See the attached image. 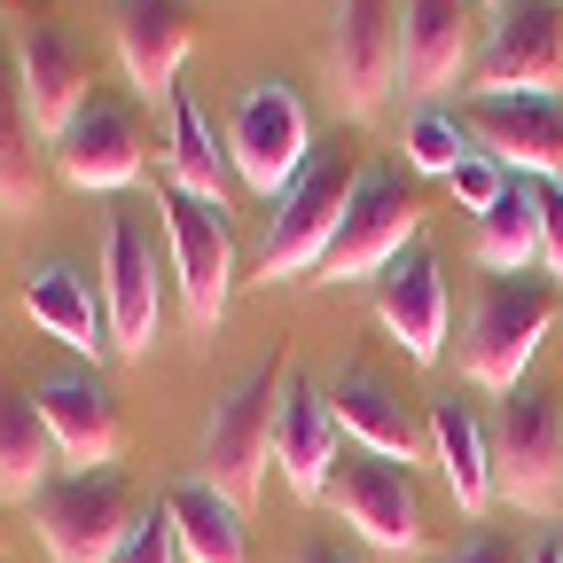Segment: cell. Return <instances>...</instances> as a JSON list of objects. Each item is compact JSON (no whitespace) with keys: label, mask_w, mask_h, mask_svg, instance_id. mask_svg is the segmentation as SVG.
Segmentation results:
<instances>
[{"label":"cell","mask_w":563,"mask_h":563,"mask_svg":"<svg viewBox=\"0 0 563 563\" xmlns=\"http://www.w3.org/2000/svg\"><path fill=\"white\" fill-rule=\"evenodd\" d=\"M555 313H563L555 274H485L470 329H462V376L485 391H517L540 336L555 329Z\"/></svg>","instance_id":"obj_1"},{"label":"cell","mask_w":563,"mask_h":563,"mask_svg":"<svg viewBox=\"0 0 563 563\" xmlns=\"http://www.w3.org/2000/svg\"><path fill=\"white\" fill-rule=\"evenodd\" d=\"M290 376H298V361H290V352H274V361H258L220 407H211V422H203V485H220L235 509L258 501V477L274 462V415H282Z\"/></svg>","instance_id":"obj_2"},{"label":"cell","mask_w":563,"mask_h":563,"mask_svg":"<svg viewBox=\"0 0 563 563\" xmlns=\"http://www.w3.org/2000/svg\"><path fill=\"white\" fill-rule=\"evenodd\" d=\"M493 493L525 517L563 509V407L540 384L501 391V415H493Z\"/></svg>","instance_id":"obj_3"},{"label":"cell","mask_w":563,"mask_h":563,"mask_svg":"<svg viewBox=\"0 0 563 563\" xmlns=\"http://www.w3.org/2000/svg\"><path fill=\"white\" fill-rule=\"evenodd\" d=\"M133 517H141V501L118 470H70L32 501V532L55 563H110L118 540L133 532Z\"/></svg>","instance_id":"obj_4"},{"label":"cell","mask_w":563,"mask_h":563,"mask_svg":"<svg viewBox=\"0 0 563 563\" xmlns=\"http://www.w3.org/2000/svg\"><path fill=\"white\" fill-rule=\"evenodd\" d=\"M321 501L336 509V525H352L376 555H415L422 548V493L407 477V462L391 454H368V446H344Z\"/></svg>","instance_id":"obj_5"},{"label":"cell","mask_w":563,"mask_h":563,"mask_svg":"<svg viewBox=\"0 0 563 563\" xmlns=\"http://www.w3.org/2000/svg\"><path fill=\"white\" fill-rule=\"evenodd\" d=\"M306 150H313L306 102L282 79H251L235 95V118H228V165H235V180L258 188V196H290L298 173H306Z\"/></svg>","instance_id":"obj_6"},{"label":"cell","mask_w":563,"mask_h":563,"mask_svg":"<svg viewBox=\"0 0 563 563\" xmlns=\"http://www.w3.org/2000/svg\"><path fill=\"white\" fill-rule=\"evenodd\" d=\"M352 188H361V165L352 157H329V165H306L298 188L274 203V220H266V243H258V274L266 282H298L306 266L329 258L336 228H344V203Z\"/></svg>","instance_id":"obj_7"},{"label":"cell","mask_w":563,"mask_h":563,"mask_svg":"<svg viewBox=\"0 0 563 563\" xmlns=\"http://www.w3.org/2000/svg\"><path fill=\"white\" fill-rule=\"evenodd\" d=\"M415 228H422V196L407 188V173H399V165H361V188H352V203H344V228H336L321 274H329V282L384 274V266L415 243Z\"/></svg>","instance_id":"obj_8"},{"label":"cell","mask_w":563,"mask_h":563,"mask_svg":"<svg viewBox=\"0 0 563 563\" xmlns=\"http://www.w3.org/2000/svg\"><path fill=\"white\" fill-rule=\"evenodd\" d=\"M165 243H173V282H180V306L196 329H220L228 298H235V235H228V211L211 196L165 188Z\"/></svg>","instance_id":"obj_9"},{"label":"cell","mask_w":563,"mask_h":563,"mask_svg":"<svg viewBox=\"0 0 563 563\" xmlns=\"http://www.w3.org/2000/svg\"><path fill=\"white\" fill-rule=\"evenodd\" d=\"M399 79V0H336L329 9V102L368 118Z\"/></svg>","instance_id":"obj_10"},{"label":"cell","mask_w":563,"mask_h":563,"mask_svg":"<svg viewBox=\"0 0 563 563\" xmlns=\"http://www.w3.org/2000/svg\"><path fill=\"white\" fill-rule=\"evenodd\" d=\"M477 95H563V0H501L493 9Z\"/></svg>","instance_id":"obj_11"},{"label":"cell","mask_w":563,"mask_h":563,"mask_svg":"<svg viewBox=\"0 0 563 563\" xmlns=\"http://www.w3.org/2000/svg\"><path fill=\"white\" fill-rule=\"evenodd\" d=\"M462 133L525 180H563V95H470Z\"/></svg>","instance_id":"obj_12"},{"label":"cell","mask_w":563,"mask_h":563,"mask_svg":"<svg viewBox=\"0 0 563 563\" xmlns=\"http://www.w3.org/2000/svg\"><path fill=\"white\" fill-rule=\"evenodd\" d=\"M485 9L477 0H399V87L407 95H439L470 79L485 55Z\"/></svg>","instance_id":"obj_13"},{"label":"cell","mask_w":563,"mask_h":563,"mask_svg":"<svg viewBox=\"0 0 563 563\" xmlns=\"http://www.w3.org/2000/svg\"><path fill=\"white\" fill-rule=\"evenodd\" d=\"M16 79H24V110L32 125L55 141L70 118H79V102L95 95V63H87V40L55 24V16H24L16 24Z\"/></svg>","instance_id":"obj_14"},{"label":"cell","mask_w":563,"mask_h":563,"mask_svg":"<svg viewBox=\"0 0 563 563\" xmlns=\"http://www.w3.org/2000/svg\"><path fill=\"white\" fill-rule=\"evenodd\" d=\"M141 157H150V141H141L133 102H118L102 87L79 102V118L55 133V173L70 188H125V180H141Z\"/></svg>","instance_id":"obj_15"},{"label":"cell","mask_w":563,"mask_h":563,"mask_svg":"<svg viewBox=\"0 0 563 563\" xmlns=\"http://www.w3.org/2000/svg\"><path fill=\"white\" fill-rule=\"evenodd\" d=\"M110 40H118V63H125L133 95H150V102H173L180 95V63L196 47L188 0H118Z\"/></svg>","instance_id":"obj_16"},{"label":"cell","mask_w":563,"mask_h":563,"mask_svg":"<svg viewBox=\"0 0 563 563\" xmlns=\"http://www.w3.org/2000/svg\"><path fill=\"white\" fill-rule=\"evenodd\" d=\"M102 306H110V344L118 352H150L157 344V258H150V235H141L133 211H110L102 228Z\"/></svg>","instance_id":"obj_17"},{"label":"cell","mask_w":563,"mask_h":563,"mask_svg":"<svg viewBox=\"0 0 563 563\" xmlns=\"http://www.w3.org/2000/svg\"><path fill=\"white\" fill-rule=\"evenodd\" d=\"M376 321H384V336L407 352V361H439L446 352V274H439V258L422 243H407L376 274Z\"/></svg>","instance_id":"obj_18"},{"label":"cell","mask_w":563,"mask_h":563,"mask_svg":"<svg viewBox=\"0 0 563 563\" xmlns=\"http://www.w3.org/2000/svg\"><path fill=\"white\" fill-rule=\"evenodd\" d=\"M24 313H32L55 344L87 352V368L102 361V352H118V344H110V306H102V290H87V274L70 266V258H40V266L24 274Z\"/></svg>","instance_id":"obj_19"},{"label":"cell","mask_w":563,"mask_h":563,"mask_svg":"<svg viewBox=\"0 0 563 563\" xmlns=\"http://www.w3.org/2000/svg\"><path fill=\"white\" fill-rule=\"evenodd\" d=\"M336 431H344V422H336L329 391H313L306 376H290L282 415H274V470L290 477V493H313V501H321V485H329V470H336V454H344Z\"/></svg>","instance_id":"obj_20"},{"label":"cell","mask_w":563,"mask_h":563,"mask_svg":"<svg viewBox=\"0 0 563 563\" xmlns=\"http://www.w3.org/2000/svg\"><path fill=\"white\" fill-rule=\"evenodd\" d=\"M40 415H47L63 462H79V470H110L118 446H125L118 399H110L95 376H47V384H40Z\"/></svg>","instance_id":"obj_21"},{"label":"cell","mask_w":563,"mask_h":563,"mask_svg":"<svg viewBox=\"0 0 563 563\" xmlns=\"http://www.w3.org/2000/svg\"><path fill=\"white\" fill-rule=\"evenodd\" d=\"M47 173H55V141L32 125L16 55H9L0 63V220H32L47 196Z\"/></svg>","instance_id":"obj_22"},{"label":"cell","mask_w":563,"mask_h":563,"mask_svg":"<svg viewBox=\"0 0 563 563\" xmlns=\"http://www.w3.org/2000/svg\"><path fill=\"white\" fill-rule=\"evenodd\" d=\"M431 454H439V470L454 485V509L485 517V501H493V431L462 399H431Z\"/></svg>","instance_id":"obj_23"},{"label":"cell","mask_w":563,"mask_h":563,"mask_svg":"<svg viewBox=\"0 0 563 563\" xmlns=\"http://www.w3.org/2000/svg\"><path fill=\"white\" fill-rule=\"evenodd\" d=\"M55 462H63V446L47 431L40 399L0 391V501H40L55 485Z\"/></svg>","instance_id":"obj_24"},{"label":"cell","mask_w":563,"mask_h":563,"mask_svg":"<svg viewBox=\"0 0 563 563\" xmlns=\"http://www.w3.org/2000/svg\"><path fill=\"white\" fill-rule=\"evenodd\" d=\"M165 509H173V532H180V555L188 563H251V532H243V509L228 501L220 485H173L165 493Z\"/></svg>","instance_id":"obj_25"},{"label":"cell","mask_w":563,"mask_h":563,"mask_svg":"<svg viewBox=\"0 0 563 563\" xmlns=\"http://www.w3.org/2000/svg\"><path fill=\"white\" fill-rule=\"evenodd\" d=\"M336 422L352 431V446H368V454H391V462H407L415 454V422H407V407H399V391L384 384V376H368V368H344V384H336Z\"/></svg>","instance_id":"obj_26"},{"label":"cell","mask_w":563,"mask_h":563,"mask_svg":"<svg viewBox=\"0 0 563 563\" xmlns=\"http://www.w3.org/2000/svg\"><path fill=\"white\" fill-rule=\"evenodd\" d=\"M165 165H173V188L228 203V180H235L228 141H211V125H203V110H196L188 95H173V102H165Z\"/></svg>","instance_id":"obj_27"},{"label":"cell","mask_w":563,"mask_h":563,"mask_svg":"<svg viewBox=\"0 0 563 563\" xmlns=\"http://www.w3.org/2000/svg\"><path fill=\"white\" fill-rule=\"evenodd\" d=\"M477 258L493 274H532L540 266V180H509L493 196V211H477Z\"/></svg>","instance_id":"obj_28"},{"label":"cell","mask_w":563,"mask_h":563,"mask_svg":"<svg viewBox=\"0 0 563 563\" xmlns=\"http://www.w3.org/2000/svg\"><path fill=\"white\" fill-rule=\"evenodd\" d=\"M470 157V133H462V118H446V110H415L407 118V173H454Z\"/></svg>","instance_id":"obj_29"},{"label":"cell","mask_w":563,"mask_h":563,"mask_svg":"<svg viewBox=\"0 0 563 563\" xmlns=\"http://www.w3.org/2000/svg\"><path fill=\"white\" fill-rule=\"evenodd\" d=\"M110 563H188V555H180V532H173V509H165V501H150V509L133 517V532L118 540V555H110Z\"/></svg>","instance_id":"obj_30"},{"label":"cell","mask_w":563,"mask_h":563,"mask_svg":"<svg viewBox=\"0 0 563 563\" xmlns=\"http://www.w3.org/2000/svg\"><path fill=\"white\" fill-rule=\"evenodd\" d=\"M509 180H517V173H501V165H493L485 150H470V157H462V165L446 173V188H454V196H462L470 211H493V196H501Z\"/></svg>","instance_id":"obj_31"},{"label":"cell","mask_w":563,"mask_h":563,"mask_svg":"<svg viewBox=\"0 0 563 563\" xmlns=\"http://www.w3.org/2000/svg\"><path fill=\"white\" fill-rule=\"evenodd\" d=\"M540 266L563 282V180H540Z\"/></svg>","instance_id":"obj_32"},{"label":"cell","mask_w":563,"mask_h":563,"mask_svg":"<svg viewBox=\"0 0 563 563\" xmlns=\"http://www.w3.org/2000/svg\"><path fill=\"white\" fill-rule=\"evenodd\" d=\"M439 563H532L509 532H477V540H462V548H446Z\"/></svg>","instance_id":"obj_33"},{"label":"cell","mask_w":563,"mask_h":563,"mask_svg":"<svg viewBox=\"0 0 563 563\" xmlns=\"http://www.w3.org/2000/svg\"><path fill=\"white\" fill-rule=\"evenodd\" d=\"M298 563H361V555H344V548H329V540H313V548H298Z\"/></svg>","instance_id":"obj_34"},{"label":"cell","mask_w":563,"mask_h":563,"mask_svg":"<svg viewBox=\"0 0 563 563\" xmlns=\"http://www.w3.org/2000/svg\"><path fill=\"white\" fill-rule=\"evenodd\" d=\"M532 563H563V548H532Z\"/></svg>","instance_id":"obj_35"},{"label":"cell","mask_w":563,"mask_h":563,"mask_svg":"<svg viewBox=\"0 0 563 563\" xmlns=\"http://www.w3.org/2000/svg\"><path fill=\"white\" fill-rule=\"evenodd\" d=\"M477 9H501V0H477Z\"/></svg>","instance_id":"obj_36"},{"label":"cell","mask_w":563,"mask_h":563,"mask_svg":"<svg viewBox=\"0 0 563 563\" xmlns=\"http://www.w3.org/2000/svg\"><path fill=\"white\" fill-rule=\"evenodd\" d=\"M0 548H9V525H0Z\"/></svg>","instance_id":"obj_37"}]
</instances>
